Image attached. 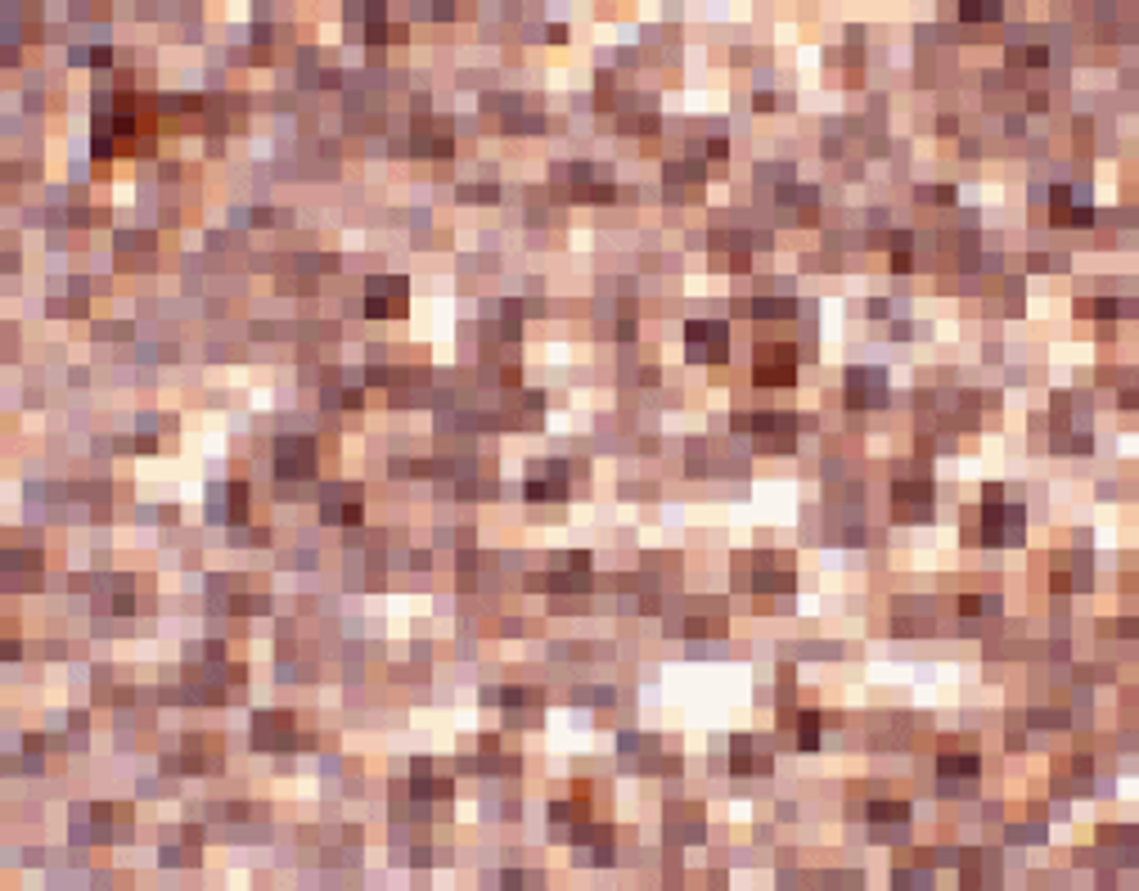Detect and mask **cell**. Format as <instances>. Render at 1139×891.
<instances>
[{
	"label": "cell",
	"mask_w": 1139,
	"mask_h": 891,
	"mask_svg": "<svg viewBox=\"0 0 1139 891\" xmlns=\"http://www.w3.org/2000/svg\"><path fill=\"white\" fill-rule=\"evenodd\" d=\"M757 378H761V383H793V351H788V347L761 351Z\"/></svg>",
	"instance_id": "6da1fadb"
},
{
	"label": "cell",
	"mask_w": 1139,
	"mask_h": 891,
	"mask_svg": "<svg viewBox=\"0 0 1139 891\" xmlns=\"http://www.w3.org/2000/svg\"><path fill=\"white\" fill-rule=\"evenodd\" d=\"M959 5H964V18H995L1000 0H959Z\"/></svg>",
	"instance_id": "7a4b0ae2"
}]
</instances>
